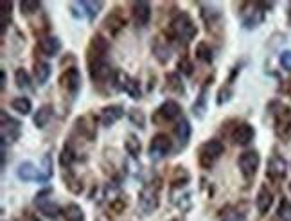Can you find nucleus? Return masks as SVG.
Masks as SVG:
<instances>
[{
  "instance_id": "1",
  "label": "nucleus",
  "mask_w": 291,
  "mask_h": 221,
  "mask_svg": "<svg viewBox=\"0 0 291 221\" xmlns=\"http://www.w3.org/2000/svg\"><path fill=\"white\" fill-rule=\"evenodd\" d=\"M160 189H162V182L160 178L144 184V187L139 191V207L144 214H153L160 205Z\"/></svg>"
},
{
  "instance_id": "2",
  "label": "nucleus",
  "mask_w": 291,
  "mask_h": 221,
  "mask_svg": "<svg viewBox=\"0 0 291 221\" xmlns=\"http://www.w3.org/2000/svg\"><path fill=\"white\" fill-rule=\"evenodd\" d=\"M171 33L178 38V40L191 41L198 34V27H196L194 20L187 15V13H178L173 20H171Z\"/></svg>"
},
{
  "instance_id": "3",
  "label": "nucleus",
  "mask_w": 291,
  "mask_h": 221,
  "mask_svg": "<svg viewBox=\"0 0 291 221\" xmlns=\"http://www.w3.org/2000/svg\"><path fill=\"white\" fill-rule=\"evenodd\" d=\"M223 151H225V146H223L221 140L217 139L207 140L198 149V164L203 169H210L214 166V162L223 155Z\"/></svg>"
},
{
  "instance_id": "4",
  "label": "nucleus",
  "mask_w": 291,
  "mask_h": 221,
  "mask_svg": "<svg viewBox=\"0 0 291 221\" xmlns=\"http://www.w3.org/2000/svg\"><path fill=\"white\" fill-rule=\"evenodd\" d=\"M88 59V70H90V78L94 83H106L114 81V69L110 67L106 58H96V56H86Z\"/></svg>"
},
{
  "instance_id": "5",
  "label": "nucleus",
  "mask_w": 291,
  "mask_h": 221,
  "mask_svg": "<svg viewBox=\"0 0 291 221\" xmlns=\"http://www.w3.org/2000/svg\"><path fill=\"white\" fill-rule=\"evenodd\" d=\"M114 86L121 92H124L126 96H129L131 99L139 101L142 97V90H140V83L135 78H131L129 74L122 72V70H115L114 74Z\"/></svg>"
},
{
  "instance_id": "6",
  "label": "nucleus",
  "mask_w": 291,
  "mask_h": 221,
  "mask_svg": "<svg viewBox=\"0 0 291 221\" xmlns=\"http://www.w3.org/2000/svg\"><path fill=\"white\" fill-rule=\"evenodd\" d=\"M180 119H182V106L173 99L164 101L155 110V114H153V122H155L156 126L167 124V122H173V121H180Z\"/></svg>"
},
{
  "instance_id": "7",
  "label": "nucleus",
  "mask_w": 291,
  "mask_h": 221,
  "mask_svg": "<svg viewBox=\"0 0 291 221\" xmlns=\"http://www.w3.org/2000/svg\"><path fill=\"white\" fill-rule=\"evenodd\" d=\"M273 122H275V133L279 139L287 140L291 137V108L286 104H277L273 112Z\"/></svg>"
},
{
  "instance_id": "8",
  "label": "nucleus",
  "mask_w": 291,
  "mask_h": 221,
  "mask_svg": "<svg viewBox=\"0 0 291 221\" xmlns=\"http://www.w3.org/2000/svg\"><path fill=\"white\" fill-rule=\"evenodd\" d=\"M171 149H173V140L166 133H156L149 142V157L153 160L164 159L166 155H169Z\"/></svg>"
},
{
  "instance_id": "9",
  "label": "nucleus",
  "mask_w": 291,
  "mask_h": 221,
  "mask_svg": "<svg viewBox=\"0 0 291 221\" xmlns=\"http://www.w3.org/2000/svg\"><path fill=\"white\" fill-rule=\"evenodd\" d=\"M51 189H43V191H40L36 194V200H34V205H36V209L40 210L43 216L51 217V219H54V217L59 216V212H63L61 209H59V205L56 202H52V200H49L47 196L51 194Z\"/></svg>"
},
{
  "instance_id": "10",
  "label": "nucleus",
  "mask_w": 291,
  "mask_h": 221,
  "mask_svg": "<svg viewBox=\"0 0 291 221\" xmlns=\"http://www.w3.org/2000/svg\"><path fill=\"white\" fill-rule=\"evenodd\" d=\"M259 164H261V157L257 151H244L237 160V166L244 178H254L259 169Z\"/></svg>"
},
{
  "instance_id": "11",
  "label": "nucleus",
  "mask_w": 291,
  "mask_h": 221,
  "mask_svg": "<svg viewBox=\"0 0 291 221\" xmlns=\"http://www.w3.org/2000/svg\"><path fill=\"white\" fill-rule=\"evenodd\" d=\"M59 85H61L63 90H66L69 94L76 96V94L81 90V72H79L76 67H70L65 72L61 74L59 78Z\"/></svg>"
},
{
  "instance_id": "12",
  "label": "nucleus",
  "mask_w": 291,
  "mask_h": 221,
  "mask_svg": "<svg viewBox=\"0 0 291 221\" xmlns=\"http://www.w3.org/2000/svg\"><path fill=\"white\" fill-rule=\"evenodd\" d=\"M0 119H2V146H6L8 142H15L20 135V122L4 110L0 114Z\"/></svg>"
},
{
  "instance_id": "13",
  "label": "nucleus",
  "mask_w": 291,
  "mask_h": 221,
  "mask_svg": "<svg viewBox=\"0 0 291 221\" xmlns=\"http://www.w3.org/2000/svg\"><path fill=\"white\" fill-rule=\"evenodd\" d=\"M76 129L86 140H94L97 137V119L92 114H85L76 119Z\"/></svg>"
},
{
  "instance_id": "14",
  "label": "nucleus",
  "mask_w": 291,
  "mask_h": 221,
  "mask_svg": "<svg viewBox=\"0 0 291 221\" xmlns=\"http://www.w3.org/2000/svg\"><path fill=\"white\" fill-rule=\"evenodd\" d=\"M16 176L24 182H38V184H45L49 180L43 174V171L38 169L33 162H22L16 169Z\"/></svg>"
},
{
  "instance_id": "15",
  "label": "nucleus",
  "mask_w": 291,
  "mask_h": 221,
  "mask_svg": "<svg viewBox=\"0 0 291 221\" xmlns=\"http://www.w3.org/2000/svg\"><path fill=\"white\" fill-rule=\"evenodd\" d=\"M131 15H133V22L137 27H146L151 20V6L149 2H133L131 8Z\"/></svg>"
},
{
  "instance_id": "16",
  "label": "nucleus",
  "mask_w": 291,
  "mask_h": 221,
  "mask_svg": "<svg viewBox=\"0 0 291 221\" xmlns=\"http://www.w3.org/2000/svg\"><path fill=\"white\" fill-rule=\"evenodd\" d=\"M286 171H287V164L282 157L279 155H273L272 159L268 160V166H266V176L270 180H282L286 176Z\"/></svg>"
},
{
  "instance_id": "17",
  "label": "nucleus",
  "mask_w": 291,
  "mask_h": 221,
  "mask_svg": "<svg viewBox=\"0 0 291 221\" xmlns=\"http://www.w3.org/2000/svg\"><path fill=\"white\" fill-rule=\"evenodd\" d=\"M254 137H255V129H254V126L248 124V122L237 124L232 131V140H234V144H237V146H248V144L254 140Z\"/></svg>"
},
{
  "instance_id": "18",
  "label": "nucleus",
  "mask_w": 291,
  "mask_h": 221,
  "mask_svg": "<svg viewBox=\"0 0 291 221\" xmlns=\"http://www.w3.org/2000/svg\"><path fill=\"white\" fill-rule=\"evenodd\" d=\"M124 117V108L121 106V104H110V106H104L103 110H101V124L106 126V128H110V126H114L117 121H121V119Z\"/></svg>"
},
{
  "instance_id": "19",
  "label": "nucleus",
  "mask_w": 291,
  "mask_h": 221,
  "mask_svg": "<svg viewBox=\"0 0 291 221\" xmlns=\"http://www.w3.org/2000/svg\"><path fill=\"white\" fill-rule=\"evenodd\" d=\"M108 51H110V43L103 34H94L88 45V56H96V58H106Z\"/></svg>"
},
{
  "instance_id": "20",
  "label": "nucleus",
  "mask_w": 291,
  "mask_h": 221,
  "mask_svg": "<svg viewBox=\"0 0 291 221\" xmlns=\"http://www.w3.org/2000/svg\"><path fill=\"white\" fill-rule=\"evenodd\" d=\"M38 47H40L43 56L54 58V56H58V52L61 51V41H59L58 36H45L38 41Z\"/></svg>"
},
{
  "instance_id": "21",
  "label": "nucleus",
  "mask_w": 291,
  "mask_h": 221,
  "mask_svg": "<svg viewBox=\"0 0 291 221\" xmlns=\"http://www.w3.org/2000/svg\"><path fill=\"white\" fill-rule=\"evenodd\" d=\"M153 54H155V58L159 59V63H162V65H166L171 59V49L162 36H156L155 40H153Z\"/></svg>"
},
{
  "instance_id": "22",
  "label": "nucleus",
  "mask_w": 291,
  "mask_h": 221,
  "mask_svg": "<svg viewBox=\"0 0 291 221\" xmlns=\"http://www.w3.org/2000/svg\"><path fill=\"white\" fill-rule=\"evenodd\" d=\"M273 205V194L272 191H268L266 185H262L257 192V198H255V207H257L259 214H266Z\"/></svg>"
},
{
  "instance_id": "23",
  "label": "nucleus",
  "mask_w": 291,
  "mask_h": 221,
  "mask_svg": "<svg viewBox=\"0 0 291 221\" xmlns=\"http://www.w3.org/2000/svg\"><path fill=\"white\" fill-rule=\"evenodd\" d=\"M191 122L187 121L185 117H182L180 121L176 122V126H174V135H176V139L180 140V146L185 147L189 144V140H191Z\"/></svg>"
},
{
  "instance_id": "24",
  "label": "nucleus",
  "mask_w": 291,
  "mask_h": 221,
  "mask_svg": "<svg viewBox=\"0 0 291 221\" xmlns=\"http://www.w3.org/2000/svg\"><path fill=\"white\" fill-rule=\"evenodd\" d=\"M52 115H54V108L51 106V104H43V106H40L36 112H34L33 115V122L36 128H45V126L49 124V121L52 119Z\"/></svg>"
},
{
  "instance_id": "25",
  "label": "nucleus",
  "mask_w": 291,
  "mask_h": 221,
  "mask_svg": "<svg viewBox=\"0 0 291 221\" xmlns=\"http://www.w3.org/2000/svg\"><path fill=\"white\" fill-rule=\"evenodd\" d=\"M104 27L110 31V34H119L126 27L124 16H122L121 13H117V11L110 13V15L106 16V20H104Z\"/></svg>"
},
{
  "instance_id": "26",
  "label": "nucleus",
  "mask_w": 291,
  "mask_h": 221,
  "mask_svg": "<svg viewBox=\"0 0 291 221\" xmlns=\"http://www.w3.org/2000/svg\"><path fill=\"white\" fill-rule=\"evenodd\" d=\"M262 20H264V11L259 9V2H257V4H254V11L244 15L243 26H244V29H255L259 24H262Z\"/></svg>"
},
{
  "instance_id": "27",
  "label": "nucleus",
  "mask_w": 291,
  "mask_h": 221,
  "mask_svg": "<svg viewBox=\"0 0 291 221\" xmlns=\"http://www.w3.org/2000/svg\"><path fill=\"white\" fill-rule=\"evenodd\" d=\"M124 149L128 155H131L133 159H139L140 151H142V144H140V139L135 135V133H128L124 139Z\"/></svg>"
},
{
  "instance_id": "28",
  "label": "nucleus",
  "mask_w": 291,
  "mask_h": 221,
  "mask_svg": "<svg viewBox=\"0 0 291 221\" xmlns=\"http://www.w3.org/2000/svg\"><path fill=\"white\" fill-rule=\"evenodd\" d=\"M191 182V173L185 169L184 166H178L174 167L173 171V178H171V187L178 189V187H185V185Z\"/></svg>"
},
{
  "instance_id": "29",
  "label": "nucleus",
  "mask_w": 291,
  "mask_h": 221,
  "mask_svg": "<svg viewBox=\"0 0 291 221\" xmlns=\"http://www.w3.org/2000/svg\"><path fill=\"white\" fill-rule=\"evenodd\" d=\"M52 74V69L47 61H36L34 63V78H36L38 85H45L49 81Z\"/></svg>"
},
{
  "instance_id": "30",
  "label": "nucleus",
  "mask_w": 291,
  "mask_h": 221,
  "mask_svg": "<svg viewBox=\"0 0 291 221\" xmlns=\"http://www.w3.org/2000/svg\"><path fill=\"white\" fill-rule=\"evenodd\" d=\"M76 162V151L74 147L70 146V144H65L61 149V153H59V164H61V167L65 171H70V167H72V164Z\"/></svg>"
},
{
  "instance_id": "31",
  "label": "nucleus",
  "mask_w": 291,
  "mask_h": 221,
  "mask_svg": "<svg viewBox=\"0 0 291 221\" xmlns=\"http://www.w3.org/2000/svg\"><path fill=\"white\" fill-rule=\"evenodd\" d=\"M63 182H65V187L69 189L70 192H74V194H79L83 191V182L76 176L72 171H65L63 173Z\"/></svg>"
},
{
  "instance_id": "32",
  "label": "nucleus",
  "mask_w": 291,
  "mask_h": 221,
  "mask_svg": "<svg viewBox=\"0 0 291 221\" xmlns=\"http://www.w3.org/2000/svg\"><path fill=\"white\" fill-rule=\"evenodd\" d=\"M63 217L66 221H85V212L78 203H69L63 209Z\"/></svg>"
},
{
  "instance_id": "33",
  "label": "nucleus",
  "mask_w": 291,
  "mask_h": 221,
  "mask_svg": "<svg viewBox=\"0 0 291 221\" xmlns=\"http://www.w3.org/2000/svg\"><path fill=\"white\" fill-rule=\"evenodd\" d=\"M247 219V212L241 210L239 207H227L223 209L219 221H244Z\"/></svg>"
},
{
  "instance_id": "34",
  "label": "nucleus",
  "mask_w": 291,
  "mask_h": 221,
  "mask_svg": "<svg viewBox=\"0 0 291 221\" xmlns=\"http://www.w3.org/2000/svg\"><path fill=\"white\" fill-rule=\"evenodd\" d=\"M166 83H167V89L171 90V92L174 94H180V96H184L185 94V86L184 83H182V78L178 72H169L166 76Z\"/></svg>"
},
{
  "instance_id": "35",
  "label": "nucleus",
  "mask_w": 291,
  "mask_h": 221,
  "mask_svg": "<svg viewBox=\"0 0 291 221\" xmlns=\"http://www.w3.org/2000/svg\"><path fill=\"white\" fill-rule=\"evenodd\" d=\"M11 108L15 112H18L20 115H29L33 112V103H31L29 97L26 96H20V97H15L11 101Z\"/></svg>"
},
{
  "instance_id": "36",
  "label": "nucleus",
  "mask_w": 291,
  "mask_h": 221,
  "mask_svg": "<svg viewBox=\"0 0 291 221\" xmlns=\"http://www.w3.org/2000/svg\"><path fill=\"white\" fill-rule=\"evenodd\" d=\"M205 112H207V85L199 90L198 99H196V103L192 104V114H194V117L203 119Z\"/></svg>"
},
{
  "instance_id": "37",
  "label": "nucleus",
  "mask_w": 291,
  "mask_h": 221,
  "mask_svg": "<svg viewBox=\"0 0 291 221\" xmlns=\"http://www.w3.org/2000/svg\"><path fill=\"white\" fill-rule=\"evenodd\" d=\"M194 54H196V58H198L199 61H203V63H212L214 61V52H212V49H210V45L207 43V41H199V43L196 45Z\"/></svg>"
},
{
  "instance_id": "38",
  "label": "nucleus",
  "mask_w": 291,
  "mask_h": 221,
  "mask_svg": "<svg viewBox=\"0 0 291 221\" xmlns=\"http://www.w3.org/2000/svg\"><path fill=\"white\" fill-rule=\"evenodd\" d=\"M81 8H83V11H85V15L88 16L90 20H94L97 15H99L101 9H103V2H88V0H83Z\"/></svg>"
},
{
  "instance_id": "39",
  "label": "nucleus",
  "mask_w": 291,
  "mask_h": 221,
  "mask_svg": "<svg viewBox=\"0 0 291 221\" xmlns=\"http://www.w3.org/2000/svg\"><path fill=\"white\" fill-rule=\"evenodd\" d=\"M15 83H16V86H18V89H22V90L31 89V76H29V72H27L26 69H16V72H15Z\"/></svg>"
},
{
  "instance_id": "40",
  "label": "nucleus",
  "mask_w": 291,
  "mask_h": 221,
  "mask_svg": "<svg viewBox=\"0 0 291 221\" xmlns=\"http://www.w3.org/2000/svg\"><path fill=\"white\" fill-rule=\"evenodd\" d=\"M128 117H129V122H131L133 126H137V128H140V129L146 128V115H144L142 110H139V108H131V110L128 112Z\"/></svg>"
},
{
  "instance_id": "41",
  "label": "nucleus",
  "mask_w": 291,
  "mask_h": 221,
  "mask_svg": "<svg viewBox=\"0 0 291 221\" xmlns=\"http://www.w3.org/2000/svg\"><path fill=\"white\" fill-rule=\"evenodd\" d=\"M40 6L41 4L36 2V0H24V2H20V13H22L24 16H31L40 9Z\"/></svg>"
},
{
  "instance_id": "42",
  "label": "nucleus",
  "mask_w": 291,
  "mask_h": 221,
  "mask_svg": "<svg viewBox=\"0 0 291 221\" xmlns=\"http://www.w3.org/2000/svg\"><path fill=\"white\" fill-rule=\"evenodd\" d=\"M277 216L280 221H291V203L287 200H282L277 209Z\"/></svg>"
},
{
  "instance_id": "43",
  "label": "nucleus",
  "mask_w": 291,
  "mask_h": 221,
  "mask_svg": "<svg viewBox=\"0 0 291 221\" xmlns=\"http://www.w3.org/2000/svg\"><path fill=\"white\" fill-rule=\"evenodd\" d=\"M126 207H128V200H126V196H119V198H114L110 202V210L114 214H122L126 210Z\"/></svg>"
},
{
  "instance_id": "44",
  "label": "nucleus",
  "mask_w": 291,
  "mask_h": 221,
  "mask_svg": "<svg viewBox=\"0 0 291 221\" xmlns=\"http://www.w3.org/2000/svg\"><path fill=\"white\" fill-rule=\"evenodd\" d=\"M176 69H178V72L184 74V76H191L194 65H192V61L187 58V56H184V58H180V61H178Z\"/></svg>"
},
{
  "instance_id": "45",
  "label": "nucleus",
  "mask_w": 291,
  "mask_h": 221,
  "mask_svg": "<svg viewBox=\"0 0 291 221\" xmlns=\"http://www.w3.org/2000/svg\"><path fill=\"white\" fill-rule=\"evenodd\" d=\"M178 209L182 210V212H185V210H189L192 207V198H191V192H185L184 196H180V200L176 202Z\"/></svg>"
},
{
  "instance_id": "46",
  "label": "nucleus",
  "mask_w": 291,
  "mask_h": 221,
  "mask_svg": "<svg viewBox=\"0 0 291 221\" xmlns=\"http://www.w3.org/2000/svg\"><path fill=\"white\" fill-rule=\"evenodd\" d=\"M280 67H282L284 70H287V72H291V51H282L280 52Z\"/></svg>"
},
{
  "instance_id": "47",
  "label": "nucleus",
  "mask_w": 291,
  "mask_h": 221,
  "mask_svg": "<svg viewBox=\"0 0 291 221\" xmlns=\"http://www.w3.org/2000/svg\"><path fill=\"white\" fill-rule=\"evenodd\" d=\"M230 89L229 86H221V90H219V96H217V104H219V106H221L223 103H227V101L230 99Z\"/></svg>"
},
{
  "instance_id": "48",
  "label": "nucleus",
  "mask_w": 291,
  "mask_h": 221,
  "mask_svg": "<svg viewBox=\"0 0 291 221\" xmlns=\"http://www.w3.org/2000/svg\"><path fill=\"white\" fill-rule=\"evenodd\" d=\"M43 174L47 178L52 176V159H51V155L43 157Z\"/></svg>"
},
{
  "instance_id": "49",
  "label": "nucleus",
  "mask_w": 291,
  "mask_h": 221,
  "mask_svg": "<svg viewBox=\"0 0 291 221\" xmlns=\"http://www.w3.org/2000/svg\"><path fill=\"white\" fill-rule=\"evenodd\" d=\"M284 92H286L287 96L291 97V79H289V81H286V86H284Z\"/></svg>"
},
{
  "instance_id": "50",
  "label": "nucleus",
  "mask_w": 291,
  "mask_h": 221,
  "mask_svg": "<svg viewBox=\"0 0 291 221\" xmlns=\"http://www.w3.org/2000/svg\"><path fill=\"white\" fill-rule=\"evenodd\" d=\"M0 76H2V85H0V86H2V90H4V85H6V72H4V70H2V74H0Z\"/></svg>"
},
{
  "instance_id": "51",
  "label": "nucleus",
  "mask_w": 291,
  "mask_h": 221,
  "mask_svg": "<svg viewBox=\"0 0 291 221\" xmlns=\"http://www.w3.org/2000/svg\"><path fill=\"white\" fill-rule=\"evenodd\" d=\"M171 221H180V219H171Z\"/></svg>"
},
{
  "instance_id": "52",
  "label": "nucleus",
  "mask_w": 291,
  "mask_h": 221,
  "mask_svg": "<svg viewBox=\"0 0 291 221\" xmlns=\"http://www.w3.org/2000/svg\"><path fill=\"white\" fill-rule=\"evenodd\" d=\"M289 191H291V184H289Z\"/></svg>"
}]
</instances>
